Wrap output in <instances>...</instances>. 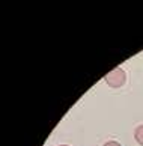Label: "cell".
<instances>
[{
  "instance_id": "cell-4",
  "label": "cell",
  "mask_w": 143,
  "mask_h": 146,
  "mask_svg": "<svg viewBox=\"0 0 143 146\" xmlns=\"http://www.w3.org/2000/svg\"><path fill=\"white\" fill-rule=\"evenodd\" d=\"M59 146H69V145H59Z\"/></svg>"
},
{
  "instance_id": "cell-2",
  "label": "cell",
  "mask_w": 143,
  "mask_h": 146,
  "mask_svg": "<svg viewBox=\"0 0 143 146\" xmlns=\"http://www.w3.org/2000/svg\"><path fill=\"white\" fill-rule=\"evenodd\" d=\"M134 139H136L137 143L143 146V125H140V127L136 128V131H134Z\"/></svg>"
},
{
  "instance_id": "cell-1",
  "label": "cell",
  "mask_w": 143,
  "mask_h": 146,
  "mask_svg": "<svg viewBox=\"0 0 143 146\" xmlns=\"http://www.w3.org/2000/svg\"><path fill=\"white\" fill-rule=\"evenodd\" d=\"M106 83L110 86V88H114V89H118L120 88V86H124L125 84V80H126V74L122 68H114L112 69L107 75H106Z\"/></svg>"
},
{
  "instance_id": "cell-3",
  "label": "cell",
  "mask_w": 143,
  "mask_h": 146,
  "mask_svg": "<svg viewBox=\"0 0 143 146\" xmlns=\"http://www.w3.org/2000/svg\"><path fill=\"white\" fill-rule=\"evenodd\" d=\"M104 146H120V143H118V142H114V140H110V142H107Z\"/></svg>"
}]
</instances>
